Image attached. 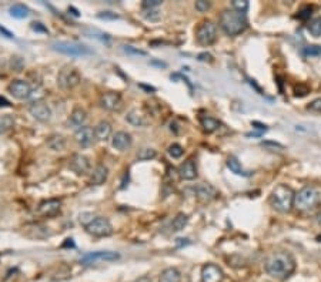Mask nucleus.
<instances>
[{
  "mask_svg": "<svg viewBox=\"0 0 321 282\" xmlns=\"http://www.w3.org/2000/svg\"><path fill=\"white\" fill-rule=\"evenodd\" d=\"M9 106H10V103L6 98L0 97V107H9Z\"/></svg>",
  "mask_w": 321,
  "mask_h": 282,
  "instance_id": "a18cd8bd",
  "label": "nucleus"
},
{
  "mask_svg": "<svg viewBox=\"0 0 321 282\" xmlns=\"http://www.w3.org/2000/svg\"><path fill=\"white\" fill-rule=\"evenodd\" d=\"M47 146L54 151H62L66 147V138L63 135H51L47 140Z\"/></svg>",
  "mask_w": 321,
  "mask_h": 282,
  "instance_id": "cd10ccee",
  "label": "nucleus"
},
{
  "mask_svg": "<svg viewBox=\"0 0 321 282\" xmlns=\"http://www.w3.org/2000/svg\"><path fill=\"white\" fill-rule=\"evenodd\" d=\"M200 123H201V127L206 133H214L219 127H220V123L213 119V117H209V116H203L200 117Z\"/></svg>",
  "mask_w": 321,
  "mask_h": 282,
  "instance_id": "a878e982",
  "label": "nucleus"
},
{
  "mask_svg": "<svg viewBox=\"0 0 321 282\" xmlns=\"http://www.w3.org/2000/svg\"><path fill=\"white\" fill-rule=\"evenodd\" d=\"M7 90L13 97L17 100H26V98L32 97L33 94V88L30 86V83L26 80H14L9 84Z\"/></svg>",
  "mask_w": 321,
  "mask_h": 282,
  "instance_id": "9d476101",
  "label": "nucleus"
},
{
  "mask_svg": "<svg viewBox=\"0 0 321 282\" xmlns=\"http://www.w3.org/2000/svg\"><path fill=\"white\" fill-rule=\"evenodd\" d=\"M143 16L150 22H156L160 19V12L157 9H146V10L143 9Z\"/></svg>",
  "mask_w": 321,
  "mask_h": 282,
  "instance_id": "c9c22d12",
  "label": "nucleus"
},
{
  "mask_svg": "<svg viewBox=\"0 0 321 282\" xmlns=\"http://www.w3.org/2000/svg\"><path fill=\"white\" fill-rule=\"evenodd\" d=\"M313 14V7H310V6H306V7H303L298 14H297V19H300V20H307L310 19V16Z\"/></svg>",
  "mask_w": 321,
  "mask_h": 282,
  "instance_id": "e433bc0d",
  "label": "nucleus"
},
{
  "mask_svg": "<svg viewBox=\"0 0 321 282\" xmlns=\"http://www.w3.org/2000/svg\"><path fill=\"white\" fill-rule=\"evenodd\" d=\"M224 274L219 265L207 264L201 268V282H223Z\"/></svg>",
  "mask_w": 321,
  "mask_h": 282,
  "instance_id": "4468645a",
  "label": "nucleus"
},
{
  "mask_svg": "<svg viewBox=\"0 0 321 282\" xmlns=\"http://www.w3.org/2000/svg\"><path fill=\"white\" fill-rule=\"evenodd\" d=\"M60 205H62V202L59 200L51 198V200H46V201L40 202L37 207V211H39V214H42L45 217H53L60 211Z\"/></svg>",
  "mask_w": 321,
  "mask_h": 282,
  "instance_id": "6ab92c4d",
  "label": "nucleus"
},
{
  "mask_svg": "<svg viewBox=\"0 0 321 282\" xmlns=\"http://www.w3.org/2000/svg\"><path fill=\"white\" fill-rule=\"evenodd\" d=\"M126 121L135 127H146L150 124V119L147 117V114L140 109H133L127 113L126 116Z\"/></svg>",
  "mask_w": 321,
  "mask_h": 282,
  "instance_id": "dca6fc26",
  "label": "nucleus"
},
{
  "mask_svg": "<svg viewBox=\"0 0 321 282\" xmlns=\"http://www.w3.org/2000/svg\"><path fill=\"white\" fill-rule=\"evenodd\" d=\"M264 268L270 277L283 281L296 271V259L290 252L277 251L266 259Z\"/></svg>",
  "mask_w": 321,
  "mask_h": 282,
  "instance_id": "f257e3e1",
  "label": "nucleus"
},
{
  "mask_svg": "<svg viewBox=\"0 0 321 282\" xmlns=\"http://www.w3.org/2000/svg\"><path fill=\"white\" fill-rule=\"evenodd\" d=\"M317 240H319V241H321V237H319V238H317Z\"/></svg>",
  "mask_w": 321,
  "mask_h": 282,
  "instance_id": "09e8293b",
  "label": "nucleus"
},
{
  "mask_svg": "<svg viewBox=\"0 0 321 282\" xmlns=\"http://www.w3.org/2000/svg\"><path fill=\"white\" fill-rule=\"evenodd\" d=\"M100 106L107 111H119L123 106V98L120 93L116 91H107L101 94L100 97Z\"/></svg>",
  "mask_w": 321,
  "mask_h": 282,
  "instance_id": "f8f14e48",
  "label": "nucleus"
},
{
  "mask_svg": "<svg viewBox=\"0 0 321 282\" xmlns=\"http://www.w3.org/2000/svg\"><path fill=\"white\" fill-rule=\"evenodd\" d=\"M90 167H92L90 160L83 154H76V156H73V159L70 160V168L79 175L87 174L90 171Z\"/></svg>",
  "mask_w": 321,
  "mask_h": 282,
  "instance_id": "f3484780",
  "label": "nucleus"
},
{
  "mask_svg": "<svg viewBox=\"0 0 321 282\" xmlns=\"http://www.w3.org/2000/svg\"><path fill=\"white\" fill-rule=\"evenodd\" d=\"M123 51L127 53L129 56H136V57H146L147 56V51L137 49L135 46H129V44L123 46Z\"/></svg>",
  "mask_w": 321,
  "mask_h": 282,
  "instance_id": "473e14b6",
  "label": "nucleus"
},
{
  "mask_svg": "<svg viewBox=\"0 0 321 282\" xmlns=\"http://www.w3.org/2000/svg\"><path fill=\"white\" fill-rule=\"evenodd\" d=\"M294 197H296V193L291 187H288L287 184H278L273 190L270 202L275 211L281 214H287L294 207Z\"/></svg>",
  "mask_w": 321,
  "mask_h": 282,
  "instance_id": "7ed1b4c3",
  "label": "nucleus"
},
{
  "mask_svg": "<svg viewBox=\"0 0 321 282\" xmlns=\"http://www.w3.org/2000/svg\"><path fill=\"white\" fill-rule=\"evenodd\" d=\"M13 124H14V120H13L12 116H3V117H0V134L4 133V131H7V130H10L13 127Z\"/></svg>",
  "mask_w": 321,
  "mask_h": 282,
  "instance_id": "2f4dec72",
  "label": "nucleus"
},
{
  "mask_svg": "<svg viewBox=\"0 0 321 282\" xmlns=\"http://www.w3.org/2000/svg\"><path fill=\"white\" fill-rule=\"evenodd\" d=\"M182 281V274L177 268H166L161 272L159 282H180Z\"/></svg>",
  "mask_w": 321,
  "mask_h": 282,
  "instance_id": "393cba45",
  "label": "nucleus"
},
{
  "mask_svg": "<svg viewBox=\"0 0 321 282\" xmlns=\"http://www.w3.org/2000/svg\"><path fill=\"white\" fill-rule=\"evenodd\" d=\"M167 153H169V156L172 159H180L184 154V150H183V147L180 144H172L169 147V150H167Z\"/></svg>",
  "mask_w": 321,
  "mask_h": 282,
  "instance_id": "f704fd0d",
  "label": "nucleus"
},
{
  "mask_svg": "<svg viewBox=\"0 0 321 282\" xmlns=\"http://www.w3.org/2000/svg\"><path fill=\"white\" fill-rule=\"evenodd\" d=\"M86 231L93 237H109L113 234L110 221L104 217H96L86 224Z\"/></svg>",
  "mask_w": 321,
  "mask_h": 282,
  "instance_id": "0eeeda50",
  "label": "nucleus"
},
{
  "mask_svg": "<svg viewBox=\"0 0 321 282\" xmlns=\"http://www.w3.org/2000/svg\"><path fill=\"white\" fill-rule=\"evenodd\" d=\"M187 191H191L193 193V196L196 197L197 200L200 201H210L213 198H216V197L219 196L217 194V190L210 184H198L196 187H191V188H188Z\"/></svg>",
  "mask_w": 321,
  "mask_h": 282,
  "instance_id": "ddd939ff",
  "label": "nucleus"
},
{
  "mask_svg": "<svg viewBox=\"0 0 321 282\" xmlns=\"http://www.w3.org/2000/svg\"><path fill=\"white\" fill-rule=\"evenodd\" d=\"M309 32L311 33V36L320 37L321 36V16L313 19L309 25Z\"/></svg>",
  "mask_w": 321,
  "mask_h": 282,
  "instance_id": "7c9ffc66",
  "label": "nucleus"
},
{
  "mask_svg": "<svg viewBox=\"0 0 321 282\" xmlns=\"http://www.w3.org/2000/svg\"><path fill=\"white\" fill-rule=\"evenodd\" d=\"M9 13L14 19H26L29 16V9L25 4H13L9 9Z\"/></svg>",
  "mask_w": 321,
  "mask_h": 282,
  "instance_id": "c85d7f7f",
  "label": "nucleus"
},
{
  "mask_svg": "<svg viewBox=\"0 0 321 282\" xmlns=\"http://www.w3.org/2000/svg\"><path fill=\"white\" fill-rule=\"evenodd\" d=\"M251 125H256V128H259V130H261V131H267V127H266V125H263V124L257 123V121H253V123H251Z\"/></svg>",
  "mask_w": 321,
  "mask_h": 282,
  "instance_id": "c03bdc74",
  "label": "nucleus"
},
{
  "mask_svg": "<svg viewBox=\"0 0 321 282\" xmlns=\"http://www.w3.org/2000/svg\"><path fill=\"white\" fill-rule=\"evenodd\" d=\"M227 167L230 168V171H233L235 175H240V177H250L251 175V171H247L241 167L240 161L235 159V157H229L227 159Z\"/></svg>",
  "mask_w": 321,
  "mask_h": 282,
  "instance_id": "b1692460",
  "label": "nucleus"
},
{
  "mask_svg": "<svg viewBox=\"0 0 321 282\" xmlns=\"http://www.w3.org/2000/svg\"><path fill=\"white\" fill-rule=\"evenodd\" d=\"M32 29L36 30V32H43V33H47V29H45L42 23H32Z\"/></svg>",
  "mask_w": 321,
  "mask_h": 282,
  "instance_id": "79ce46f5",
  "label": "nucleus"
},
{
  "mask_svg": "<svg viewBox=\"0 0 321 282\" xmlns=\"http://www.w3.org/2000/svg\"><path fill=\"white\" fill-rule=\"evenodd\" d=\"M51 49L70 57H85L93 53L87 46L74 41H53Z\"/></svg>",
  "mask_w": 321,
  "mask_h": 282,
  "instance_id": "39448f33",
  "label": "nucleus"
},
{
  "mask_svg": "<svg viewBox=\"0 0 321 282\" xmlns=\"http://www.w3.org/2000/svg\"><path fill=\"white\" fill-rule=\"evenodd\" d=\"M111 135V124L109 121H100L96 127H94V137L99 141H106L109 140Z\"/></svg>",
  "mask_w": 321,
  "mask_h": 282,
  "instance_id": "4be33fe9",
  "label": "nucleus"
},
{
  "mask_svg": "<svg viewBox=\"0 0 321 282\" xmlns=\"http://www.w3.org/2000/svg\"><path fill=\"white\" fill-rule=\"evenodd\" d=\"M107 177H109V168H107L106 165L100 164V165H97V167L93 170V172H92L90 183L93 185L104 184L106 180H107Z\"/></svg>",
  "mask_w": 321,
  "mask_h": 282,
  "instance_id": "412c9836",
  "label": "nucleus"
},
{
  "mask_svg": "<svg viewBox=\"0 0 321 282\" xmlns=\"http://www.w3.org/2000/svg\"><path fill=\"white\" fill-rule=\"evenodd\" d=\"M187 222H188V217L185 215L184 212L177 214L176 218L173 220V222H172V231H173V233H179V231L184 230Z\"/></svg>",
  "mask_w": 321,
  "mask_h": 282,
  "instance_id": "bb28decb",
  "label": "nucleus"
},
{
  "mask_svg": "<svg viewBox=\"0 0 321 282\" xmlns=\"http://www.w3.org/2000/svg\"><path fill=\"white\" fill-rule=\"evenodd\" d=\"M80 81H82V76L74 67H64L57 76V84L64 90L74 88L76 86H79Z\"/></svg>",
  "mask_w": 321,
  "mask_h": 282,
  "instance_id": "6e6552de",
  "label": "nucleus"
},
{
  "mask_svg": "<svg viewBox=\"0 0 321 282\" xmlns=\"http://www.w3.org/2000/svg\"><path fill=\"white\" fill-rule=\"evenodd\" d=\"M157 156V151L154 148H141L138 153H137V159L140 161H148V160L156 159Z\"/></svg>",
  "mask_w": 321,
  "mask_h": 282,
  "instance_id": "c756f323",
  "label": "nucleus"
},
{
  "mask_svg": "<svg viewBox=\"0 0 321 282\" xmlns=\"http://www.w3.org/2000/svg\"><path fill=\"white\" fill-rule=\"evenodd\" d=\"M231 6H233V10L238 13H244L248 10V1L247 0H233L231 1Z\"/></svg>",
  "mask_w": 321,
  "mask_h": 282,
  "instance_id": "72a5a7b5",
  "label": "nucleus"
},
{
  "mask_svg": "<svg viewBox=\"0 0 321 282\" xmlns=\"http://www.w3.org/2000/svg\"><path fill=\"white\" fill-rule=\"evenodd\" d=\"M247 17L243 13L226 9L220 14V27L227 36H237L241 35L247 29Z\"/></svg>",
  "mask_w": 321,
  "mask_h": 282,
  "instance_id": "f03ea898",
  "label": "nucleus"
},
{
  "mask_svg": "<svg viewBox=\"0 0 321 282\" xmlns=\"http://www.w3.org/2000/svg\"><path fill=\"white\" fill-rule=\"evenodd\" d=\"M310 111H314V113H321V97L313 100L307 107Z\"/></svg>",
  "mask_w": 321,
  "mask_h": 282,
  "instance_id": "a19ab883",
  "label": "nucleus"
},
{
  "mask_svg": "<svg viewBox=\"0 0 321 282\" xmlns=\"http://www.w3.org/2000/svg\"><path fill=\"white\" fill-rule=\"evenodd\" d=\"M87 120V113L85 109H82V107H76L73 111H72V114H70V124L73 125V127H77V128H80V127H83V124Z\"/></svg>",
  "mask_w": 321,
  "mask_h": 282,
  "instance_id": "5701e85b",
  "label": "nucleus"
},
{
  "mask_svg": "<svg viewBox=\"0 0 321 282\" xmlns=\"http://www.w3.org/2000/svg\"><path fill=\"white\" fill-rule=\"evenodd\" d=\"M120 258V254L113 252V251H96V252H89L86 255L80 258V262L89 265V264H96V262H111L117 261Z\"/></svg>",
  "mask_w": 321,
  "mask_h": 282,
  "instance_id": "1a4fd4ad",
  "label": "nucleus"
},
{
  "mask_svg": "<svg viewBox=\"0 0 321 282\" xmlns=\"http://www.w3.org/2000/svg\"><path fill=\"white\" fill-rule=\"evenodd\" d=\"M74 138H76V141H77L79 146H82V147H89V146L93 144V140L96 138V137H94V130H93L92 127L83 125V127H80V128L76 130Z\"/></svg>",
  "mask_w": 321,
  "mask_h": 282,
  "instance_id": "2eb2a0df",
  "label": "nucleus"
},
{
  "mask_svg": "<svg viewBox=\"0 0 321 282\" xmlns=\"http://www.w3.org/2000/svg\"><path fill=\"white\" fill-rule=\"evenodd\" d=\"M320 202V194L314 187H304L294 197V207L300 211L314 209Z\"/></svg>",
  "mask_w": 321,
  "mask_h": 282,
  "instance_id": "20e7f679",
  "label": "nucleus"
},
{
  "mask_svg": "<svg viewBox=\"0 0 321 282\" xmlns=\"http://www.w3.org/2000/svg\"><path fill=\"white\" fill-rule=\"evenodd\" d=\"M133 144V138L132 135L126 131H117L116 134L111 137V146L119 150V151H126L132 147Z\"/></svg>",
  "mask_w": 321,
  "mask_h": 282,
  "instance_id": "a211bd4d",
  "label": "nucleus"
},
{
  "mask_svg": "<svg viewBox=\"0 0 321 282\" xmlns=\"http://www.w3.org/2000/svg\"><path fill=\"white\" fill-rule=\"evenodd\" d=\"M304 54L306 56H320L321 54V46H309L304 49Z\"/></svg>",
  "mask_w": 321,
  "mask_h": 282,
  "instance_id": "ea45409f",
  "label": "nucleus"
},
{
  "mask_svg": "<svg viewBox=\"0 0 321 282\" xmlns=\"http://www.w3.org/2000/svg\"><path fill=\"white\" fill-rule=\"evenodd\" d=\"M187 241H188V240H183V238H179V240H177V245L179 246H182L183 245V244H188V242H187Z\"/></svg>",
  "mask_w": 321,
  "mask_h": 282,
  "instance_id": "de8ad7c7",
  "label": "nucleus"
},
{
  "mask_svg": "<svg viewBox=\"0 0 321 282\" xmlns=\"http://www.w3.org/2000/svg\"><path fill=\"white\" fill-rule=\"evenodd\" d=\"M196 39L201 46H211L217 39V26L211 20H206L197 27Z\"/></svg>",
  "mask_w": 321,
  "mask_h": 282,
  "instance_id": "423d86ee",
  "label": "nucleus"
},
{
  "mask_svg": "<svg viewBox=\"0 0 321 282\" xmlns=\"http://www.w3.org/2000/svg\"><path fill=\"white\" fill-rule=\"evenodd\" d=\"M211 3L210 1H207V0H198V1H196V10H198V12L204 13L207 12L209 9H210Z\"/></svg>",
  "mask_w": 321,
  "mask_h": 282,
  "instance_id": "58836bf2",
  "label": "nucleus"
},
{
  "mask_svg": "<svg viewBox=\"0 0 321 282\" xmlns=\"http://www.w3.org/2000/svg\"><path fill=\"white\" fill-rule=\"evenodd\" d=\"M135 282H151V280H150V277H147V275H143V277L137 278Z\"/></svg>",
  "mask_w": 321,
  "mask_h": 282,
  "instance_id": "49530a36",
  "label": "nucleus"
},
{
  "mask_svg": "<svg viewBox=\"0 0 321 282\" xmlns=\"http://www.w3.org/2000/svg\"><path fill=\"white\" fill-rule=\"evenodd\" d=\"M29 113L35 120L40 121V123H47L51 119V110L45 101H39V100L33 101L29 106Z\"/></svg>",
  "mask_w": 321,
  "mask_h": 282,
  "instance_id": "9b49d317",
  "label": "nucleus"
},
{
  "mask_svg": "<svg viewBox=\"0 0 321 282\" xmlns=\"http://www.w3.org/2000/svg\"><path fill=\"white\" fill-rule=\"evenodd\" d=\"M99 17H101V19H103V17H106V19H107V17H109V19H119L117 14H110V12H104V14H99Z\"/></svg>",
  "mask_w": 321,
  "mask_h": 282,
  "instance_id": "37998d69",
  "label": "nucleus"
},
{
  "mask_svg": "<svg viewBox=\"0 0 321 282\" xmlns=\"http://www.w3.org/2000/svg\"><path fill=\"white\" fill-rule=\"evenodd\" d=\"M179 172H180V177L183 180H187V181H191L197 177V167H196V162L193 160H187L184 161L180 168H179Z\"/></svg>",
  "mask_w": 321,
  "mask_h": 282,
  "instance_id": "aec40b11",
  "label": "nucleus"
},
{
  "mask_svg": "<svg viewBox=\"0 0 321 282\" xmlns=\"http://www.w3.org/2000/svg\"><path fill=\"white\" fill-rule=\"evenodd\" d=\"M161 4H163L161 0H144L141 6H143V9L146 10V9H157Z\"/></svg>",
  "mask_w": 321,
  "mask_h": 282,
  "instance_id": "4c0bfd02",
  "label": "nucleus"
}]
</instances>
